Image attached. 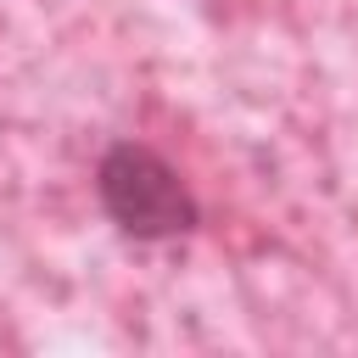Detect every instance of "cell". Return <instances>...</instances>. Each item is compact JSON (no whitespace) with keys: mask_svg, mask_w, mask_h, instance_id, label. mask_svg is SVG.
Wrapping results in <instances>:
<instances>
[{"mask_svg":"<svg viewBox=\"0 0 358 358\" xmlns=\"http://www.w3.org/2000/svg\"><path fill=\"white\" fill-rule=\"evenodd\" d=\"M95 201L129 241H179L201 224V201L185 185V173L140 140H112L101 151Z\"/></svg>","mask_w":358,"mask_h":358,"instance_id":"1","label":"cell"}]
</instances>
